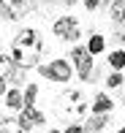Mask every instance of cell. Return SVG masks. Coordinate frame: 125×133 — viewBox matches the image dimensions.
<instances>
[{"label": "cell", "mask_w": 125, "mask_h": 133, "mask_svg": "<svg viewBox=\"0 0 125 133\" xmlns=\"http://www.w3.org/2000/svg\"><path fill=\"white\" fill-rule=\"evenodd\" d=\"M44 52V41L35 30H19L16 38L11 41V57L16 60L19 68H35Z\"/></svg>", "instance_id": "obj_1"}, {"label": "cell", "mask_w": 125, "mask_h": 133, "mask_svg": "<svg viewBox=\"0 0 125 133\" xmlns=\"http://www.w3.org/2000/svg\"><path fill=\"white\" fill-rule=\"evenodd\" d=\"M60 103H57V114H60L63 119H68V122H76V119H82L87 114V101L84 95L79 92V90H68V92H63Z\"/></svg>", "instance_id": "obj_2"}, {"label": "cell", "mask_w": 125, "mask_h": 133, "mask_svg": "<svg viewBox=\"0 0 125 133\" xmlns=\"http://www.w3.org/2000/svg\"><path fill=\"white\" fill-rule=\"evenodd\" d=\"M35 68L41 71V76H46L49 82H71V76H74V65L68 63V60H52V63L46 65H35Z\"/></svg>", "instance_id": "obj_3"}, {"label": "cell", "mask_w": 125, "mask_h": 133, "mask_svg": "<svg viewBox=\"0 0 125 133\" xmlns=\"http://www.w3.org/2000/svg\"><path fill=\"white\" fill-rule=\"evenodd\" d=\"M71 60H74V68L79 74V79L90 82V76H93V54H90V49L87 46H76L71 52Z\"/></svg>", "instance_id": "obj_4"}, {"label": "cell", "mask_w": 125, "mask_h": 133, "mask_svg": "<svg viewBox=\"0 0 125 133\" xmlns=\"http://www.w3.org/2000/svg\"><path fill=\"white\" fill-rule=\"evenodd\" d=\"M44 122H46V114L38 111L35 103L19 109V125H22V130H33V128H38V125H44Z\"/></svg>", "instance_id": "obj_5"}, {"label": "cell", "mask_w": 125, "mask_h": 133, "mask_svg": "<svg viewBox=\"0 0 125 133\" xmlns=\"http://www.w3.org/2000/svg\"><path fill=\"white\" fill-rule=\"evenodd\" d=\"M55 35L63 38V41H76L79 38V22L74 16H60L55 22Z\"/></svg>", "instance_id": "obj_6"}, {"label": "cell", "mask_w": 125, "mask_h": 133, "mask_svg": "<svg viewBox=\"0 0 125 133\" xmlns=\"http://www.w3.org/2000/svg\"><path fill=\"white\" fill-rule=\"evenodd\" d=\"M0 79L3 82H16L19 71H16V60L11 54H0Z\"/></svg>", "instance_id": "obj_7"}, {"label": "cell", "mask_w": 125, "mask_h": 133, "mask_svg": "<svg viewBox=\"0 0 125 133\" xmlns=\"http://www.w3.org/2000/svg\"><path fill=\"white\" fill-rule=\"evenodd\" d=\"M25 5H27V0H3V3H0V14H3L5 19H19Z\"/></svg>", "instance_id": "obj_8"}, {"label": "cell", "mask_w": 125, "mask_h": 133, "mask_svg": "<svg viewBox=\"0 0 125 133\" xmlns=\"http://www.w3.org/2000/svg\"><path fill=\"white\" fill-rule=\"evenodd\" d=\"M109 16H111V22H114V25H125V0H111Z\"/></svg>", "instance_id": "obj_9"}, {"label": "cell", "mask_w": 125, "mask_h": 133, "mask_svg": "<svg viewBox=\"0 0 125 133\" xmlns=\"http://www.w3.org/2000/svg\"><path fill=\"white\" fill-rule=\"evenodd\" d=\"M111 106H114V103H111V98H109L106 92H98V95H95V101H93V111H95V114H109Z\"/></svg>", "instance_id": "obj_10"}, {"label": "cell", "mask_w": 125, "mask_h": 133, "mask_svg": "<svg viewBox=\"0 0 125 133\" xmlns=\"http://www.w3.org/2000/svg\"><path fill=\"white\" fill-rule=\"evenodd\" d=\"M5 106H8L11 111H19V109L25 106V98H22L19 90H8V92H5Z\"/></svg>", "instance_id": "obj_11"}, {"label": "cell", "mask_w": 125, "mask_h": 133, "mask_svg": "<svg viewBox=\"0 0 125 133\" xmlns=\"http://www.w3.org/2000/svg\"><path fill=\"white\" fill-rule=\"evenodd\" d=\"M106 122H109L106 114H95V117H90V122L84 125V133H98V130H103Z\"/></svg>", "instance_id": "obj_12"}, {"label": "cell", "mask_w": 125, "mask_h": 133, "mask_svg": "<svg viewBox=\"0 0 125 133\" xmlns=\"http://www.w3.org/2000/svg\"><path fill=\"white\" fill-rule=\"evenodd\" d=\"M0 133H25L19 125V119L14 117H0Z\"/></svg>", "instance_id": "obj_13"}, {"label": "cell", "mask_w": 125, "mask_h": 133, "mask_svg": "<svg viewBox=\"0 0 125 133\" xmlns=\"http://www.w3.org/2000/svg\"><path fill=\"white\" fill-rule=\"evenodd\" d=\"M87 49H90V54H101V52L106 49L103 35H93V38H90V44H87Z\"/></svg>", "instance_id": "obj_14"}, {"label": "cell", "mask_w": 125, "mask_h": 133, "mask_svg": "<svg viewBox=\"0 0 125 133\" xmlns=\"http://www.w3.org/2000/svg\"><path fill=\"white\" fill-rule=\"evenodd\" d=\"M109 65H111L114 71L125 68V52H120V49H117V52H111V54H109Z\"/></svg>", "instance_id": "obj_15"}, {"label": "cell", "mask_w": 125, "mask_h": 133, "mask_svg": "<svg viewBox=\"0 0 125 133\" xmlns=\"http://www.w3.org/2000/svg\"><path fill=\"white\" fill-rule=\"evenodd\" d=\"M35 95H38V84H27V90H25V106H30V103H35Z\"/></svg>", "instance_id": "obj_16"}, {"label": "cell", "mask_w": 125, "mask_h": 133, "mask_svg": "<svg viewBox=\"0 0 125 133\" xmlns=\"http://www.w3.org/2000/svg\"><path fill=\"white\" fill-rule=\"evenodd\" d=\"M122 82H125V76H122V74H117V71H114V74H111V76H109V79H106V84H109V87H111V90H114V87H120V84H122Z\"/></svg>", "instance_id": "obj_17"}, {"label": "cell", "mask_w": 125, "mask_h": 133, "mask_svg": "<svg viewBox=\"0 0 125 133\" xmlns=\"http://www.w3.org/2000/svg\"><path fill=\"white\" fill-rule=\"evenodd\" d=\"M63 133H84V128H79V125H68Z\"/></svg>", "instance_id": "obj_18"}, {"label": "cell", "mask_w": 125, "mask_h": 133, "mask_svg": "<svg viewBox=\"0 0 125 133\" xmlns=\"http://www.w3.org/2000/svg\"><path fill=\"white\" fill-rule=\"evenodd\" d=\"M114 41H117V44H122V41H125V25H122L120 33H114Z\"/></svg>", "instance_id": "obj_19"}, {"label": "cell", "mask_w": 125, "mask_h": 133, "mask_svg": "<svg viewBox=\"0 0 125 133\" xmlns=\"http://www.w3.org/2000/svg\"><path fill=\"white\" fill-rule=\"evenodd\" d=\"M84 5L93 11V8H98V5H101V0H84Z\"/></svg>", "instance_id": "obj_20"}, {"label": "cell", "mask_w": 125, "mask_h": 133, "mask_svg": "<svg viewBox=\"0 0 125 133\" xmlns=\"http://www.w3.org/2000/svg\"><path fill=\"white\" fill-rule=\"evenodd\" d=\"M3 92H5V82L0 79V95H3Z\"/></svg>", "instance_id": "obj_21"}, {"label": "cell", "mask_w": 125, "mask_h": 133, "mask_svg": "<svg viewBox=\"0 0 125 133\" xmlns=\"http://www.w3.org/2000/svg\"><path fill=\"white\" fill-rule=\"evenodd\" d=\"M49 133H60V130H49Z\"/></svg>", "instance_id": "obj_22"}, {"label": "cell", "mask_w": 125, "mask_h": 133, "mask_svg": "<svg viewBox=\"0 0 125 133\" xmlns=\"http://www.w3.org/2000/svg\"><path fill=\"white\" fill-rule=\"evenodd\" d=\"M117 133H125V128H122V130H117Z\"/></svg>", "instance_id": "obj_23"}, {"label": "cell", "mask_w": 125, "mask_h": 133, "mask_svg": "<svg viewBox=\"0 0 125 133\" xmlns=\"http://www.w3.org/2000/svg\"><path fill=\"white\" fill-rule=\"evenodd\" d=\"M0 3H3V0H0Z\"/></svg>", "instance_id": "obj_24"}]
</instances>
